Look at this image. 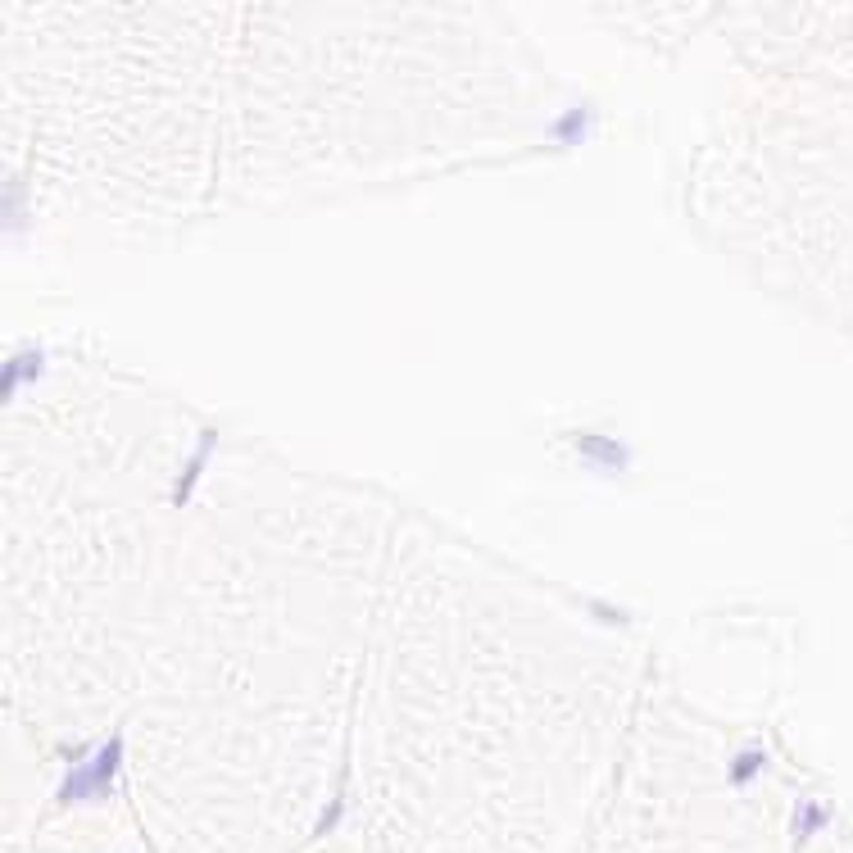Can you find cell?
<instances>
[{
	"label": "cell",
	"mask_w": 853,
	"mask_h": 853,
	"mask_svg": "<svg viewBox=\"0 0 853 853\" xmlns=\"http://www.w3.org/2000/svg\"><path fill=\"white\" fill-rule=\"evenodd\" d=\"M590 118H595V114H590V105H572V109H563V114L554 118V128H550V132H554V141H581V137L590 132Z\"/></svg>",
	"instance_id": "3957f363"
},
{
	"label": "cell",
	"mask_w": 853,
	"mask_h": 853,
	"mask_svg": "<svg viewBox=\"0 0 853 853\" xmlns=\"http://www.w3.org/2000/svg\"><path fill=\"white\" fill-rule=\"evenodd\" d=\"M577 454L590 463V468H599V472H622V468H627V459H631L627 445L613 441V436H604V432L577 436Z\"/></svg>",
	"instance_id": "7a4b0ae2"
},
{
	"label": "cell",
	"mask_w": 853,
	"mask_h": 853,
	"mask_svg": "<svg viewBox=\"0 0 853 853\" xmlns=\"http://www.w3.org/2000/svg\"><path fill=\"white\" fill-rule=\"evenodd\" d=\"M758 767H763V749H745V754H740V763H731V785H745L749 776L758 772Z\"/></svg>",
	"instance_id": "277c9868"
},
{
	"label": "cell",
	"mask_w": 853,
	"mask_h": 853,
	"mask_svg": "<svg viewBox=\"0 0 853 853\" xmlns=\"http://www.w3.org/2000/svg\"><path fill=\"white\" fill-rule=\"evenodd\" d=\"M118 754H123V736H114L87 767H78V772L64 781V790H59V795H64V799H100L109 790V781H114L118 763H123Z\"/></svg>",
	"instance_id": "6da1fadb"
}]
</instances>
